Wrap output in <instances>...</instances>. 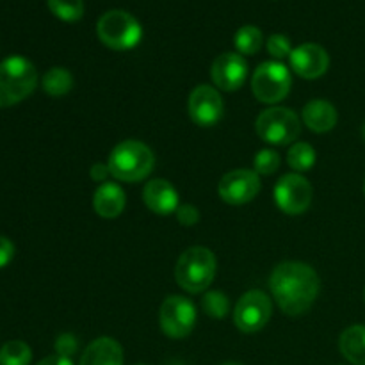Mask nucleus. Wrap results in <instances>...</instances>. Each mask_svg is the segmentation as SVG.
Instances as JSON below:
<instances>
[{
  "mask_svg": "<svg viewBox=\"0 0 365 365\" xmlns=\"http://www.w3.org/2000/svg\"><path fill=\"white\" fill-rule=\"evenodd\" d=\"M139 365H143V364H139Z\"/></svg>",
  "mask_w": 365,
  "mask_h": 365,
  "instance_id": "e433bc0d",
  "label": "nucleus"
},
{
  "mask_svg": "<svg viewBox=\"0 0 365 365\" xmlns=\"http://www.w3.org/2000/svg\"><path fill=\"white\" fill-rule=\"evenodd\" d=\"M212 82L223 91H235L248 77V64L241 53L225 52L214 59L210 66Z\"/></svg>",
  "mask_w": 365,
  "mask_h": 365,
  "instance_id": "ddd939ff",
  "label": "nucleus"
},
{
  "mask_svg": "<svg viewBox=\"0 0 365 365\" xmlns=\"http://www.w3.org/2000/svg\"><path fill=\"white\" fill-rule=\"evenodd\" d=\"M36 365H73V364H71V359H66V356L50 355V356H46V359H43L41 362H38Z\"/></svg>",
  "mask_w": 365,
  "mask_h": 365,
  "instance_id": "2f4dec72",
  "label": "nucleus"
},
{
  "mask_svg": "<svg viewBox=\"0 0 365 365\" xmlns=\"http://www.w3.org/2000/svg\"><path fill=\"white\" fill-rule=\"evenodd\" d=\"M273 305H271L269 296L264 291H248L237 302L234 310V323L245 334H255L262 330L271 319Z\"/></svg>",
  "mask_w": 365,
  "mask_h": 365,
  "instance_id": "6e6552de",
  "label": "nucleus"
},
{
  "mask_svg": "<svg viewBox=\"0 0 365 365\" xmlns=\"http://www.w3.org/2000/svg\"><path fill=\"white\" fill-rule=\"evenodd\" d=\"M291 68L303 78H319L330 66V56L317 43H303L291 53Z\"/></svg>",
  "mask_w": 365,
  "mask_h": 365,
  "instance_id": "4468645a",
  "label": "nucleus"
},
{
  "mask_svg": "<svg viewBox=\"0 0 365 365\" xmlns=\"http://www.w3.org/2000/svg\"><path fill=\"white\" fill-rule=\"evenodd\" d=\"M38 86L34 64L21 56H11L0 63V107L24 102Z\"/></svg>",
  "mask_w": 365,
  "mask_h": 365,
  "instance_id": "7ed1b4c3",
  "label": "nucleus"
},
{
  "mask_svg": "<svg viewBox=\"0 0 365 365\" xmlns=\"http://www.w3.org/2000/svg\"><path fill=\"white\" fill-rule=\"evenodd\" d=\"M216 277V257L203 246L185 250L175 267L177 284L191 294H198L209 289Z\"/></svg>",
  "mask_w": 365,
  "mask_h": 365,
  "instance_id": "20e7f679",
  "label": "nucleus"
},
{
  "mask_svg": "<svg viewBox=\"0 0 365 365\" xmlns=\"http://www.w3.org/2000/svg\"><path fill=\"white\" fill-rule=\"evenodd\" d=\"M257 175H273L280 168V155L274 150H260L253 159Z\"/></svg>",
  "mask_w": 365,
  "mask_h": 365,
  "instance_id": "a878e982",
  "label": "nucleus"
},
{
  "mask_svg": "<svg viewBox=\"0 0 365 365\" xmlns=\"http://www.w3.org/2000/svg\"><path fill=\"white\" fill-rule=\"evenodd\" d=\"M221 365H241V364H235V362H227V364H221Z\"/></svg>",
  "mask_w": 365,
  "mask_h": 365,
  "instance_id": "72a5a7b5",
  "label": "nucleus"
},
{
  "mask_svg": "<svg viewBox=\"0 0 365 365\" xmlns=\"http://www.w3.org/2000/svg\"><path fill=\"white\" fill-rule=\"evenodd\" d=\"M155 164V155L148 145L135 139H127L110 152L107 166L110 175L120 182H139L148 177Z\"/></svg>",
  "mask_w": 365,
  "mask_h": 365,
  "instance_id": "f03ea898",
  "label": "nucleus"
},
{
  "mask_svg": "<svg viewBox=\"0 0 365 365\" xmlns=\"http://www.w3.org/2000/svg\"><path fill=\"white\" fill-rule=\"evenodd\" d=\"M337 109L327 100H312L303 107V123L317 134L330 132L337 125Z\"/></svg>",
  "mask_w": 365,
  "mask_h": 365,
  "instance_id": "a211bd4d",
  "label": "nucleus"
},
{
  "mask_svg": "<svg viewBox=\"0 0 365 365\" xmlns=\"http://www.w3.org/2000/svg\"><path fill=\"white\" fill-rule=\"evenodd\" d=\"M273 298L287 316H302L316 303L321 291L319 274L303 262H282L269 278Z\"/></svg>",
  "mask_w": 365,
  "mask_h": 365,
  "instance_id": "f257e3e1",
  "label": "nucleus"
},
{
  "mask_svg": "<svg viewBox=\"0 0 365 365\" xmlns=\"http://www.w3.org/2000/svg\"><path fill=\"white\" fill-rule=\"evenodd\" d=\"M255 130L262 141L274 146L291 145L302 132L298 114L287 107H271L262 110L255 121Z\"/></svg>",
  "mask_w": 365,
  "mask_h": 365,
  "instance_id": "423d86ee",
  "label": "nucleus"
},
{
  "mask_svg": "<svg viewBox=\"0 0 365 365\" xmlns=\"http://www.w3.org/2000/svg\"><path fill=\"white\" fill-rule=\"evenodd\" d=\"M312 185L299 173L284 175L274 187V202L278 209L289 216L305 212L312 203Z\"/></svg>",
  "mask_w": 365,
  "mask_h": 365,
  "instance_id": "9d476101",
  "label": "nucleus"
},
{
  "mask_svg": "<svg viewBox=\"0 0 365 365\" xmlns=\"http://www.w3.org/2000/svg\"><path fill=\"white\" fill-rule=\"evenodd\" d=\"M125 205H127V196L125 191L118 184L113 182H106V184L98 185V189L93 195V209L98 216L106 217V220H113L123 212Z\"/></svg>",
  "mask_w": 365,
  "mask_h": 365,
  "instance_id": "dca6fc26",
  "label": "nucleus"
},
{
  "mask_svg": "<svg viewBox=\"0 0 365 365\" xmlns=\"http://www.w3.org/2000/svg\"><path fill=\"white\" fill-rule=\"evenodd\" d=\"M362 138H364V141H365V123H364V127H362Z\"/></svg>",
  "mask_w": 365,
  "mask_h": 365,
  "instance_id": "473e14b6",
  "label": "nucleus"
},
{
  "mask_svg": "<svg viewBox=\"0 0 365 365\" xmlns=\"http://www.w3.org/2000/svg\"><path fill=\"white\" fill-rule=\"evenodd\" d=\"M177 220L184 227H192V225H196L200 221V210L195 205L185 203V205H180L177 209Z\"/></svg>",
  "mask_w": 365,
  "mask_h": 365,
  "instance_id": "c85d7f7f",
  "label": "nucleus"
},
{
  "mask_svg": "<svg viewBox=\"0 0 365 365\" xmlns=\"http://www.w3.org/2000/svg\"><path fill=\"white\" fill-rule=\"evenodd\" d=\"M78 365H123V348L110 337H100L84 349Z\"/></svg>",
  "mask_w": 365,
  "mask_h": 365,
  "instance_id": "f3484780",
  "label": "nucleus"
},
{
  "mask_svg": "<svg viewBox=\"0 0 365 365\" xmlns=\"http://www.w3.org/2000/svg\"><path fill=\"white\" fill-rule=\"evenodd\" d=\"M160 328L170 339H184L196 324V309L184 296H170L164 299L159 312Z\"/></svg>",
  "mask_w": 365,
  "mask_h": 365,
  "instance_id": "1a4fd4ad",
  "label": "nucleus"
},
{
  "mask_svg": "<svg viewBox=\"0 0 365 365\" xmlns=\"http://www.w3.org/2000/svg\"><path fill=\"white\" fill-rule=\"evenodd\" d=\"M14 257V245L7 237L0 235V269L6 267Z\"/></svg>",
  "mask_w": 365,
  "mask_h": 365,
  "instance_id": "c756f323",
  "label": "nucleus"
},
{
  "mask_svg": "<svg viewBox=\"0 0 365 365\" xmlns=\"http://www.w3.org/2000/svg\"><path fill=\"white\" fill-rule=\"evenodd\" d=\"M364 192H365V180H364Z\"/></svg>",
  "mask_w": 365,
  "mask_h": 365,
  "instance_id": "f704fd0d",
  "label": "nucleus"
},
{
  "mask_svg": "<svg viewBox=\"0 0 365 365\" xmlns=\"http://www.w3.org/2000/svg\"><path fill=\"white\" fill-rule=\"evenodd\" d=\"M32 351L24 341H9L0 348V365H29Z\"/></svg>",
  "mask_w": 365,
  "mask_h": 365,
  "instance_id": "5701e85b",
  "label": "nucleus"
},
{
  "mask_svg": "<svg viewBox=\"0 0 365 365\" xmlns=\"http://www.w3.org/2000/svg\"><path fill=\"white\" fill-rule=\"evenodd\" d=\"M234 43L239 53H242V56H253V53H257L262 48V31L259 27H255V25H245V27H241L235 32Z\"/></svg>",
  "mask_w": 365,
  "mask_h": 365,
  "instance_id": "412c9836",
  "label": "nucleus"
},
{
  "mask_svg": "<svg viewBox=\"0 0 365 365\" xmlns=\"http://www.w3.org/2000/svg\"><path fill=\"white\" fill-rule=\"evenodd\" d=\"M189 116L200 127H214L220 123L225 113V103L216 88L202 84L189 95Z\"/></svg>",
  "mask_w": 365,
  "mask_h": 365,
  "instance_id": "9b49d317",
  "label": "nucleus"
},
{
  "mask_svg": "<svg viewBox=\"0 0 365 365\" xmlns=\"http://www.w3.org/2000/svg\"><path fill=\"white\" fill-rule=\"evenodd\" d=\"M202 310L212 319H223L230 310V302L221 291H209L202 298Z\"/></svg>",
  "mask_w": 365,
  "mask_h": 365,
  "instance_id": "393cba45",
  "label": "nucleus"
},
{
  "mask_svg": "<svg viewBox=\"0 0 365 365\" xmlns=\"http://www.w3.org/2000/svg\"><path fill=\"white\" fill-rule=\"evenodd\" d=\"M287 163L296 173L312 170L316 164V150L309 143H294L287 152Z\"/></svg>",
  "mask_w": 365,
  "mask_h": 365,
  "instance_id": "4be33fe9",
  "label": "nucleus"
},
{
  "mask_svg": "<svg viewBox=\"0 0 365 365\" xmlns=\"http://www.w3.org/2000/svg\"><path fill=\"white\" fill-rule=\"evenodd\" d=\"M143 200H145L146 207L159 216H170V214L177 212V209L180 207L177 189L164 178L150 180L143 189Z\"/></svg>",
  "mask_w": 365,
  "mask_h": 365,
  "instance_id": "2eb2a0df",
  "label": "nucleus"
},
{
  "mask_svg": "<svg viewBox=\"0 0 365 365\" xmlns=\"http://www.w3.org/2000/svg\"><path fill=\"white\" fill-rule=\"evenodd\" d=\"M78 342L75 339V335L71 334H63L57 337L56 341V353L61 356H66V359H71V356L77 353Z\"/></svg>",
  "mask_w": 365,
  "mask_h": 365,
  "instance_id": "cd10ccee",
  "label": "nucleus"
},
{
  "mask_svg": "<svg viewBox=\"0 0 365 365\" xmlns=\"http://www.w3.org/2000/svg\"><path fill=\"white\" fill-rule=\"evenodd\" d=\"M364 298H365V291H364Z\"/></svg>",
  "mask_w": 365,
  "mask_h": 365,
  "instance_id": "c9c22d12",
  "label": "nucleus"
},
{
  "mask_svg": "<svg viewBox=\"0 0 365 365\" xmlns=\"http://www.w3.org/2000/svg\"><path fill=\"white\" fill-rule=\"evenodd\" d=\"M100 41L113 50H130L143 38L141 24L127 11L113 9L102 14L96 24Z\"/></svg>",
  "mask_w": 365,
  "mask_h": 365,
  "instance_id": "39448f33",
  "label": "nucleus"
},
{
  "mask_svg": "<svg viewBox=\"0 0 365 365\" xmlns=\"http://www.w3.org/2000/svg\"><path fill=\"white\" fill-rule=\"evenodd\" d=\"M217 192L230 205H245L260 192V177L252 170H234L221 178Z\"/></svg>",
  "mask_w": 365,
  "mask_h": 365,
  "instance_id": "f8f14e48",
  "label": "nucleus"
},
{
  "mask_svg": "<svg viewBox=\"0 0 365 365\" xmlns=\"http://www.w3.org/2000/svg\"><path fill=\"white\" fill-rule=\"evenodd\" d=\"M48 9L63 21H78L84 14V0H46Z\"/></svg>",
  "mask_w": 365,
  "mask_h": 365,
  "instance_id": "b1692460",
  "label": "nucleus"
},
{
  "mask_svg": "<svg viewBox=\"0 0 365 365\" xmlns=\"http://www.w3.org/2000/svg\"><path fill=\"white\" fill-rule=\"evenodd\" d=\"M109 175H110V170L107 164H93L91 166V178L95 182H102V184H106Z\"/></svg>",
  "mask_w": 365,
  "mask_h": 365,
  "instance_id": "7c9ffc66",
  "label": "nucleus"
},
{
  "mask_svg": "<svg viewBox=\"0 0 365 365\" xmlns=\"http://www.w3.org/2000/svg\"><path fill=\"white\" fill-rule=\"evenodd\" d=\"M292 86L291 71L278 61H267L255 70L252 78V91L262 103H278L289 95Z\"/></svg>",
  "mask_w": 365,
  "mask_h": 365,
  "instance_id": "0eeeda50",
  "label": "nucleus"
},
{
  "mask_svg": "<svg viewBox=\"0 0 365 365\" xmlns=\"http://www.w3.org/2000/svg\"><path fill=\"white\" fill-rule=\"evenodd\" d=\"M41 86L46 95L59 98V96L68 95L73 88V75L66 68H50L41 78Z\"/></svg>",
  "mask_w": 365,
  "mask_h": 365,
  "instance_id": "aec40b11",
  "label": "nucleus"
},
{
  "mask_svg": "<svg viewBox=\"0 0 365 365\" xmlns=\"http://www.w3.org/2000/svg\"><path fill=\"white\" fill-rule=\"evenodd\" d=\"M292 45L291 39L284 34H273L267 39V52L274 57V59H285V57H291L292 53Z\"/></svg>",
  "mask_w": 365,
  "mask_h": 365,
  "instance_id": "bb28decb",
  "label": "nucleus"
},
{
  "mask_svg": "<svg viewBox=\"0 0 365 365\" xmlns=\"http://www.w3.org/2000/svg\"><path fill=\"white\" fill-rule=\"evenodd\" d=\"M339 349L353 365H365V324H355L342 331Z\"/></svg>",
  "mask_w": 365,
  "mask_h": 365,
  "instance_id": "6ab92c4d",
  "label": "nucleus"
}]
</instances>
